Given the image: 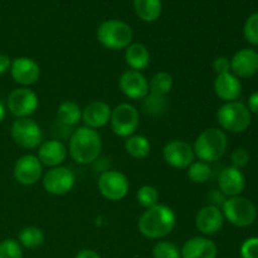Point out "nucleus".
I'll use <instances>...</instances> for the list:
<instances>
[{
	"label": "nucleus",
	"instance_id": "1",
	"mask_svg": "<svg viewBox=\"0 0 258 258\" xmlns=\"http://www.w3.org/2000/svg\"><path fill=\"white\" fill-rule=\"evenodd\" d=\"M175 224V212L165 204H156L141 214L138 226L146 238L159 239L170 234Z\"/></svg>",
	"mask_w": 258,
	"mask_h": 258
},
{
	"label": "nucleus",
	"instance_id": "2",
	"mask_svg": "<svg viewBox=\"0 0 258 258\" xmlns=\"http://www.w3.org/2000/svg\"><path fill=\"white\" fill-rule=\"evenodd\" d=\"M68 149L76 163L86 165L97 160L102 150V141L97 131L83 126L72 134Z\"/></svg>",
	"mask_w": 258,
	"mask_h": 258
},
{
	"label": "nucleus",
	"instance_id": "3",
	"mask_svg": "<svg viewBox=\"0 0 258 258\" xmlns=\"http://www.w3.org/2000/svg\"><path fill=\"white\" fill-rule=\"evenodd\" d=\"M228 146L226 133L218 127L204 130L197 138L193 150L197 158L204 163H214L224 155Z\"/></svg>",
	"mask_w": 258,
	"mask_h": 258
},
{
	"label": "nucleus",
	"instance_id": "4",
	"mask_svg": "<svg viewBox=\"0 0 258 258\" xmlns=\"http://www.w3.org/2000/svg\"><path fill=\"white\" fill-rule=\"evenodd\" d=\"M97 39L107 49H126L133 40V29L122 20L108 19L98 27Z\"/></svg>",
	"mask_w": 258,
	"mask_h": 258
},
{
	"label": "nucleus",
	"instance_id": "5",
	"mask_svg": "<svg viewBox=\"0 0 258 258\" xmlns=\"http://www.w3.org/2000/svg\"><path fill=\"white\" fill-rule=\"evenodd\" d=\"M217 121L223 130L232 134H239L249 127L252 115L244 103L233 101V102H226L218 108Z\"/></svg>",
	"mask_w": 258,
	"mask_h": 258
},
{
	"label": "nucleus",
	"instance_id": "6",
	"mask_svg": "<svg viewBox=\"0 0 258 258\" xmlns=\"http://www.w3.org/2000/svg\"><path fill=\"white\" fill-rule=\"evenodd\" d=\"M224 218L236 227H249L257 218V209L249 199L244 197H232L224 201L222 209Z\"/></svg>",
	"mask_w": 258,
	"mask_h": 258
},
{
	"label": "nucleus",
	"instance_id": "7",
	"mask_svg": "<svg viewBox=\"0 0 258 258\" xmlns=\"http://www.w3.org/2000/svg\"><path fill=\"white\" fill-rule=\"evenodd\" d=\"M110 122L116 135L120 138H130L135 134L140 123L139 111L131 103H120L112 110Z\"/></svg>",
	"mask_w": 258,
	"mask_h": 258
},
{
	"label": "nucleus",
	"instance_id": "8",
	"mask_svg": "<svg viewBox=\"0 0 258 258\" xmlns=\"http://www.w3.org/2000/svg\"><path fill=\"white\" fill-rule=\"evenodd\" d=\"M12 138L15 143L24 149H35L42 144L43 131L34 120L29 117L17 118L13 122Z\"/></svg>",
	"mask_w": 258,
	"mask_h": 258
},
{
	"label": "nucleus",
	"instance_id": "9",
	"mask_svg": "<svg viewBox=\"0 0 258 258\" xmlns=\"http://www.w3.org/2000/svg\"><path fill=\"white\" fill-rule=\"evenodd\" d=\"M98 190L107 201L118 202L125 198L128 193L127 176L117 170L103 171L98 178Z\"/></svg>",
	"mask_w": 258,
	"mask_h": 258
},
{
	"label": "nucleus",
	"instance_id": "10",
	"mask_svg": "<svg viewBox=\"0 0 258 258\" xmlns=\"http://www.w3.org/2000/svg\"><path fill=\"white\" fill-rule=\"evenodd\" d=\"M43 188L52 196H64L70 193L76 184V175L70 168H50L43 176Z\"/></svg>",
	"mask_w": 258,
	"mask_h": 258
},
{
	"label": "nucleus",
	"instance_id": "11",
	"mask_svg": "<svg viewBox=\"0 0 258 258\" xmlns=\"http://www.w3.org/2000/svg\"><path fill=\"white\" fill-rule=\"evenodd\" d=\"M39 106V98L33 90L20 87L12 91L8 97V110L17 118L29 117Z\"/></svg>",
	"mask_w": 258,
	"mask_h": 258
},
{
	"label": "nucleus",
	"instance_id": "12",
	"mask_svg": "<svg viewBox=\"0 0 258 258\" xmlns=\"http://www.w3.org/2000/svg\"><path fill=\"white\" fill-rule=\"evenodd\" d=\"M164 159L175 169H188L194 163L193 146L183 140H173L164 146Z\"/></svg>",
	"mask_w": 258,
	"mask_h": 258
},
{
	"label": "nucleus",
	"instance_id": "13",
	"mask_svg": "<svg viewBox=\"0 0 258 258\" xmlns=\"http://www.w3.org/2000/svg\"><path fill=\"white\" fill-rule=\"evenodd\" d=\"M118 86L130 100H144L149 95V81L138 71L128 70L123 72L118 80Z\"/></svg>",
	"mask_w": 258,
	"mask_h": 258
},
{
	"label": "nucleus",
	"instance_id": "14",
	"mask_svg": "<svg viewBox=\"0 0 258 258\" xmlns=\"http://www.w3.org/2000/svg\"><path fill=\"white\" fill-rule=\"evenodd\" d=\"M43 165L35 155H24L14 165V178L22 185H33L40 179Z\"/></svg>",
	"mask_w": 258,
	"mask_h": 258
},
{
	"label": "nucleus",
	"instance_id": "15",
	"mask_svg": "<svg viewBox=\"0 0 258 258\" xmlns=\"http://www.w3.org/2000/svg\"><path fill=\"white\" fill-rule=\"evenodd\" d=\"M10 75L13 80L22 86H32L40 77L39 64L29 57L15 58L10 66Z\"/></svg>",
	"mask_w": 258,
	"mask_h": 258
},
{
	"label": "nucleus",
	"instance_id": "16",
	"mask_svg": "<svg viewBox=\"0 0 258 258\" xmlns=\"http://www.w3.org/2000/svg\"><path fill=\"white\" fill-rule=\"evenodd\" d=\"M231 71L236 77L249 78L258 72V53L251 48L239 49L231 59Z\"/></svg>",
	"mask_w": 258,
	"mask_h": 258
},
{
	"label": "nucleus",
	"instance_id": "17",
	"mask_svg": "<svg viewBox=\"0 0 258 258\" xmlns=\"http://www.w3.org/2000/svg\"><path fill=\"white\" fill-rule=\"evenodd\" d=\"M224 223V216L221 209L214 204L207 206L198 212L196 217V226L199 232L203 234L211 236V234L218 233L222 229Z\"/></svg>",
	"mask_w": 258,
	"mask_h": 258
},
{
	"label": "nucleus",
	"instance_id": "18",
	"mask_svg": "<svg viewBox=\"0 0 258 258\" xmlns=\"http://www.w3.org/2000/svg\"><path fill=\"white\" fill-rule=\"evenodd\" d=\"M218 185L223 196L229 197V198L238 197L246 188V176L239 169L228 166L219 174Z\"/></svg>",
	"mask_w": 258,
	"mask_h": 258
},
{
	"label": "nucleus",
	"instance_id": "19",
	"mask_svg": "<svg viewBox=\"0 0 258 258\" xmlns=\"http://www.w3.org/2000/svg\"><path fill=\"white\" fill-rule=\"evenodd\" d=\"M214 91L216 95L224 102H233L238 100L242 93V83L238 77L232 72L217 75L214 81Z\"/></svg>",
	"mask_w": 258,
	"mask_h": 258
},
{
	"label": "nucleus",
	"instance_id": "20",
	"mask_svg": "<svg viewBox=\"0 0 258 258\" xmlns=\"http://www.w3.org/2000/svg\"><path fill=\"white\" fill-rule=\"evenodd\" d=\"M37 158L42 165L49 168L60 166L67 158V148L59 140H47L39 145Z\"/></svg>",
	"mask_w": 258,
	"mask_h": 258
},
{
	"label": "nucleus",
	"instance_id": "21",
	"mask_svg": "<svg viewBox=\"0 0 258 258\" xmlns=\"http://www.w3.org/2000/svg\"><path fill=\"white\" fill-rule=\"evenodd\" d=\"M111 113L112 110L107 103L103 101H93L82 111V120L87 127L96 130L110 122Z\"/></svg>",
	"mask_w": 258,
	"mask_h": 258
},
{
	"label": "nucleus",
	"instance_id": "22",
	"mask_svg": "<svg viewBox=\"0 0 258 258\" xmlns=\"http://www.w3.org/2000/svg\"><path fill=\"white\" fill-rule=\"evenodd\" d=\"M217 253L216 243L206 237L188 239L180 249L181 258H217Z\"/></svg>",
	"mask_w": 258,
	"mask_h": 258
},
{
	"label": "nucleus",
	"instance_id": "23",
	"mask_svg": "<svg viewBox=\"0 0 258 258\" xmlns=\"http://www.w3.org/2000/svg\"><path fill=\"white\" fill-rule=\"evenodd\" d=\"M125 60L131 70L141 72L150 64V53L141 43H133L126 48Z\"/></svg>",
	"mask_w": 258,
	"mask_h": 258
},
{
	"label": "nucleus",
	"instance_id": "24",
	"mask_svg": "<svg viewBox=\"0 0 258 258\" xmlns=\"http://www.w3.org/2000/svg\"><path fill=\"white\" fill-rule=\"evenodd\" d=\"M136 15L144 22H155L163 12L161 0H134Z\"/></svg>",
	"mask_w": 258,
	"mask_h": 258
},
{
	"label": "nucleus",
	"instance_id": "25",
	"mask_svg": "<svg viewBox=\"0 0 258 258\" xmlns=\"http://www.w3.org/2000/svg\"><path fill=\"white\" fill-rule=\"evenodd\" d=\"M125 150L134 159H144L150 154V141L144 135H133L126 139Z\"/></svg>",
	"mask_w": 258,
	"mask_h": 258
},
{
	"label": "nucleus",
	"instance_id": "26",
	"mask_svg": "<svg viewBox=\"0 0 258 258\" xmlns=\"http://www.w3.org/2000/svg\"><path fill=\"white\" fill-rule=\"evenodd\" d=\"M58 120L67 126H76L82 118V110L73 101H64L58 106Z\"/></svg>",
	"mask_w": 258,
	"mask_h": 258
},
{
	"label": "nucleus",
	"instance_id": "27",
	"mask_svg": "<svg viewBox=\"0 0 258 258\" xmlns=\"http://www.w3.org/2000/svg\"><path fill=\"white\" fill-rule=\"evenodd\" d=\"M18 242L20 246L28 249H35L40 247L44 242V233L38 227H25L20 231L18 236Z\"/></svg>",
	"mask_w": 258,
	"mask_h": 258
},
{
	"label": "nucleus",
	"instance_id": "28",
	"mask_svg": "<svg viewBox=\"0 0 258 258\" xmlns=\"http://www.w3.org/2000/svg\"><path fill=\"white\" fill-rule=\"evenodd\" d=\"M173 88V77L168 72H158L149 82V91L151 95L165 97Z\"/></svg>",
	"mask_w": 258,
	"mask_h": 258
},
{
	"label": "nucleus",
	"instance_id": "29",
	"mask_svg": "<svg viewBox=\"0 0 258 258\" xmlns=\"http://www.w3.org/2000/svg\"><path fill=\"white\" fill-rule=\"evenodd\" d=\"M211 175V166L208 165V163H204V161H194V163L188 168V176L193 183H206L207 180H209Z\"/></svg>",
	"mask_w": 258,
	"mask_h": 258
},
{
	"label": "nucleus",
	"instance_id": "30",
	"mask_svg": "<svg viewBox=\"0 0 258 258\" xmlns=\"http://www.w3.org/2000/svg\"><path fill=\"white\" fill-rule=\"evenodd\" d=\"M136 199L139 204L144 208L149 209L151 207L159 204V193L155 186L153 185H143L136 193Z\"/></svg>",
	"mask_w": 258,
	"mask_h": 258
},
{
	"label": "nucleus",
	"instance_id": "31",
	"mask_svg": "<svg viewBox=\"0 0 258 258\" xmlns=\"http://www.w3.org/2000/svg\"><path fill=\"white\" fill-rule=\"evenodd\" d=\"M143 108L146 113L151 116H160L166 110L165 97L155 95H148L143 100Z\"/></svg>",
	"mask_w": 258,
	"mask_h": 258
},
{
	"label": "nucleus",
	"instance_id": "32",
	"mask_svg": "<svg viewBox=\"0 0 258 258\" xmlns=\"http://www.w3.org/2000/svg\"><path fill=\"white\" fill-rule=\"evenodd\" d=\"M154 258H181L180 249L174 243L168 241H161L154 246L153 248Z\"/></svg>",
	"mask_w": 258,
	"mask_h": 258
},
{
	"label": "nucleus",
	"instance_id": "33",
	"mask_svg": "<svg viewBox=\"0 0 258 258\" xmlns=\"http://www.w3.org/2000/svg\"><path fill=\"white\" fill-rule=\"evenodd\" d=\"M0 258H23L22 246L18 241L8 238L0 243Z\"/></svg>",
	"mask_w": 258,
	"mask_h": 258
},
{
	"label": "nucleus",
	"instance_id": "34",
	"mask_svg": "<svg viewBox=\"0 0 258 258\" xmlns=\"http://www.w3.org/2000/svg\"><path fill=\"white\" fill-rule=\"evenodd\" d=\"M243 35L252 45H258V13L249 15L243 27Z\"/></svg>",
	"mask_w": 258,
	"mask_h": 258
},
{
	"label": "nucleus",
	"instance_id": "35",
	"mask_svg": "<svg viewBox=\"0 0 258 258\" xmlns=\"http://www.w3.org/2000/svg\"><path fill=\"white\" fill-rule=\"evenodd\" d=\"M231 161H232V166L233 168L239 169L242 170L243 168H246L247 164L249 163V154L248 151L244 150V149L238 148L232 153L231 155Z\"/></svg>",
	"mask_w": 258,
	"mask_h": 258
},
{
	"label": "nucleus",
	"instance_id": "36",
	"mask_svg": "<svg viewBox=\"0 0 258 258\" xmlns=\"http://www.w3.org/2000/svg\"><path fill=\"white\" fill-rule=\"evenodd\" d=\"M242 258H258V237H252L241 246Z\"/></svg>",
	"mask_w": 258,
	"mask_h": 258
},
{
	"label": "nucleus",
	"instance_id": "37",
	"mask_svg": "<svg viewBox=\"0 0 258 258\" xmlns=\"http://www.w3.org/2000/svg\"><path fill=\"white\" fill-rule=\"evenodd\" d=\"M213 70L217 75H222V73L231 72V60L224 55H219L214 59L213 62Z\"/></svg>",
	"mask_w": 258,
	"mask_h": 258
},
{
	"label": "nucleus",
	"instance_id": "38",
	"mask_svg": "<svg viewBox=\"0 0 258 258\" xmlns=\"http://www.w3.org/2000/svg\"><path fill=\"white\" fill-rule=\"evenodd\" d=\"M10 66H12V59H10L9 55L0 54V75H4L5 72L10 70Z\"/></svg>",
	"mask_w": 258,
	"mask_h": 258
},
{
	"label": "nucleus",
	"instance_id": "39",
	"mask_svg": "<svg viewBox=\"0 0 258 258\" xmlns=\"http://www.w3.org/2000/svg\"><path fill=\"white\" fill-rule=\"evenodd\" d=\"M248 110L251 111V113H256L258 115V91L252 93L248 98Z\"/></svg>",
	"mask_w": 258,
	"mask_h": 258
},
{
	"label": "nucleus",
	"instance_id": "40",
	"mask_svg": "<svg viewBox=\"0 0 258 258\" xmlns=\"http://www.w3.org/2000/svg\"><path fill=\"white\" fill-rule=\"evenodd\" d=\"M75 258H101L97 252L92 251V249H82L76 254Z\"/></svg>",
	"mask_w": 258,
	"mask_h": 258
},
{
	"label": "nucleus",
	"instance_id": "41",
	"mask_svg": "<svg viewBox=\"0 0 258 258\" xmlns=\"http://www.w3.org/2000/svg\"><path fill=\"white\" fill-rule=\"evenodd\" d=\"M5 115H7V110H5L4 105L0 102V122H3V121H4Z\"/></svg>",
	"mask_w": 258,
	"mask_h": 258
}]
</instances>
